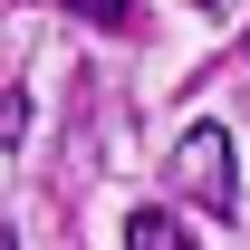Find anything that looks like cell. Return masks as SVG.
Returning a JSON list of instances; mask_svg holds the SVG:
<instances>
[{
  "label": "cell",
  "mask_w": 250,
  "mask_h": 250,
  "mask_svg": "<svg viewBox=\"0 0 250 250\" xmlns=\"http://www.w3.org/2000/svg\"><path fill=\"white\" fill-rule=\"evenodd\" d=\"M173 192H183L192 212H212V221L241 212V154H231L221 125H183V145H173Z\"/></svg>",
  "instance_id": "obj_1"
},
{
  "label": "cell",
  "mask_w": 250,
  "mask_h": 250,
  "mask_svg": "<svg viewBox=\"0 0 250 250\" xmlns=\"http://www.w3.org/2000/svg\"><path fill=\"white\" fill-rule=\"evenodd\" d=\"M125 250H192V231L173 212H135V221H125Z\"/></svg>",
  "instance_id": "obj_2"
},
{
  "label": "cell",
  "mask_w": 250,
  "mask_h": 250,
  "mask_svg": "<svg viewBox=\"0 0 250 250\" xmlns=\"http://www.w3.org/2000/svg\"><path fill=\"white\" fill-rule=\"evenodd\" d=\"M58 10H77V20H96V29H125V0H58Z\"/></svg>",
  "instance_id": "obj_3"
},
{
  "label": "cell",
  "mask_w": 250,
  "mask_h": 250,
  "mask_svg": "<svg viewBox=\"0 0 250 250\" xmlns=\"http://www.w3.org/2000/svg\"><path fill=\"white\" fill-rule=\"evenodd\" d=\"M0 250H20V241H10V231H0Z\"/></svg>",
  "instance_id": "obj_4"
}]
</instances>
